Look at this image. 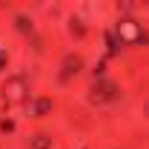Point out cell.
Listing matches in <instances>:
<instances>
[{
	"instance_id": "obj_1",
	"label": "cell",
	"mask_w": 149,
	"mask_h": 149,
	"mask_svg": "<svg viewBox=\"0 0 149 149\" xmlns=\"http://www.w3.org/2000/svg\"><path fill=\"white\" fill-rule=\"evenodd\" d=\"M3 92H6V100H9V103H20V100H26L29 86H26L23 77H9L6 86H3Z\"/></svg>"
},
{
	"instance_id": "obj_2",
	"label": "cell",
	"mask_w": 149,
	"mask_h": 149,
	"mask_svg": "<svg viewBox=\"0 0 149 149\" xmlns=\"http://www.w3.org/2000/svg\"><path fill=\"white\" fill-rule=\"evenodd\" d=\"M118 35H120V40H123V43H135V40H138V37L143 35V32H141L138 20H132V17H123L120 23H118Z\"/></svg>"
},
{
	"instance_id": "obj_3",
	"label": "cell",
	"mask_w": 149,
	"mask_h": 149,
	"mask_svg": "<svg viewBox=\"0 0 149 149\" xmlns=\"http://www.w3.org/2000/svg\"><path fill=\"white\" fill-rule=\"evenodd\" d=\"M43 149H46V146H43Z\"/></svg>"
}]
</instances>
